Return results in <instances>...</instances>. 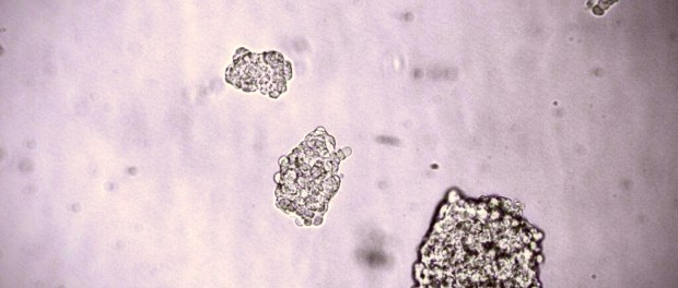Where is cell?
Here are the masks:
<instances>
[{
    "mask_svg": "<svg viewBox=\"0 0 678 288\" xmlns=\"http://www.w3.org/2000/svg\"><path fill=\"white\" fill-rule=\"evenodd\" d=\"M537 252L531 228L504 202L459 200L435 224L419 275L433 287H528Z\"/></svg>",
    "mask_w": 678,
    "mask_h": 288,
    "instance_id": "cell-1",
    "label": "cell"
}]
</instances>
